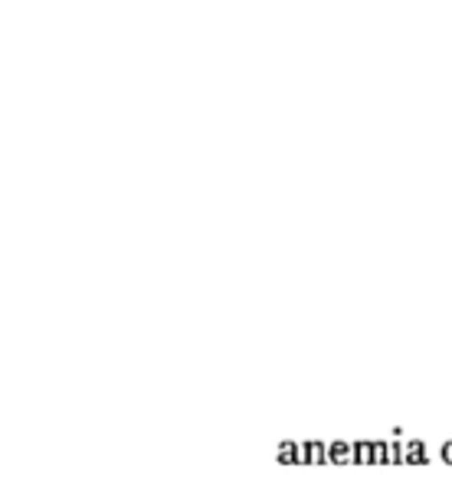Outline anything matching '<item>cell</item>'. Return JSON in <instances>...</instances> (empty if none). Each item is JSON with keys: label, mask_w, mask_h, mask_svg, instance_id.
I'll list each match as a JSON object with an SVG mask.
<instances>
[{"label": "cell", "mask_w": 452, "mask_h": 478, "mask_svg": "<svg viewBox=\"0 0 452 478\" xmlns=\"http://www.w3.org/2000/svg\"><path fill=\"white\" fill-rule=\"evenodd\" d=\"M328 459H331V466H348V462H354V442H344V439L328 442Z\"/></svg>", "instance_id": "6da1fadb"}, {"label": "cell", "mask_w": 452, "mask_h": 478, "mask_svg": "<svg viewBox=\"0 0 452 478\" xmlns=\"http://www.w3.org/2000/svg\"><path fill=\"white\" fill-rule=\"evenodd\" d=\"M305 455H308V466H328V442H318V439H308L305 442Z\"/></svg>", "instance_id": "7a4b0ae2"}, {"label": "cell", "mask_w": 452, "mask_h": 478, "mask_svg": "<svg viewBox=\"0 0 452 478\" xmlns=\"http://www.w3.org/2000/svg\"><path fill=\"white\" fill-rule=\"evenodd\" d=\"M429 455H426V442L423 439H410L406 442V466H426Z\"/></svg>", "instance_id": "3957f363"}, {"label": "cell", "mask_w": 452, "mask_h": 478, "mask_svg": "<svg viewBox=\"0 0 452 478\" xmlns=\"http://www.w3.org/2000/svg\"><path fill=\"white\" fill-rule=\"evenodd\" d=\"M354 466H374V439L354 442Z\"/></svg>", "instance_id": "277c9868"}, {"label": "cell", "mask_w": 452, "mask_h": 478, "mask_svg": "<svg viewBox=\"0 0 452 478\" xmlns=\"http://www.w3.org/2000/svg\"><path fill=\"white\" fill-rule=\"evenodd\" d=\"M279 462L282 466H299V442H292V439L279 442Z\"/></svg>", "instance_id": "5b68a950"}, {"label": "cell", "mask_w": 452, "mask_h": 478, "mask_svg": "<svg viewBox=\"0 0 452 478\" xmlns=\"http://www.w3.org/2000/svg\"><path fill=\"white\" fill-rule=\"evenodd\" d=\"M387 466H406V442H387Z\"/></svg>", "instance_id": "8992f818"}, {"label": "cell", "mask_w": 452, "mask_h": 478, "mask_svg": "<svg viewBox=\"0 0 452 478\" xmlns=\"http://www.w3.org/2000/svg\"><path fill=\"white\" fill-rule=\"evenodd\" d=\"M374 466H387V442H374Z\"/></svg>", "instance_id": "52a82bcc"}, {"label": "cell", "mask_w": 452, "mask_h": 478, "mask_svg": "<svg viewBox=\"0 0 452 478\" xmlns=\"http://www.w3.org/2000/svg\"><path fill=\"white\" fill-rule=\"evenodd\" d=\"M440 452H442V462H449V466H452V439L442 442V449H440Z\"/></svg>", "instance_id": "ba28073f"}, {"label": "cell", "mask_w": 452, "mask_h": 478, "mask_svg": "<svg viewBox=\"0 0 452 478\" xmlns=\"http://www.w3.org/2000/svg\"><path fill=\"white\" fill-rule=\"evenodd\" d=\"M299 466H308V455H305V442H299Z\"/></svg>", "instance_id": "9c48e42d"}]
</instances>
